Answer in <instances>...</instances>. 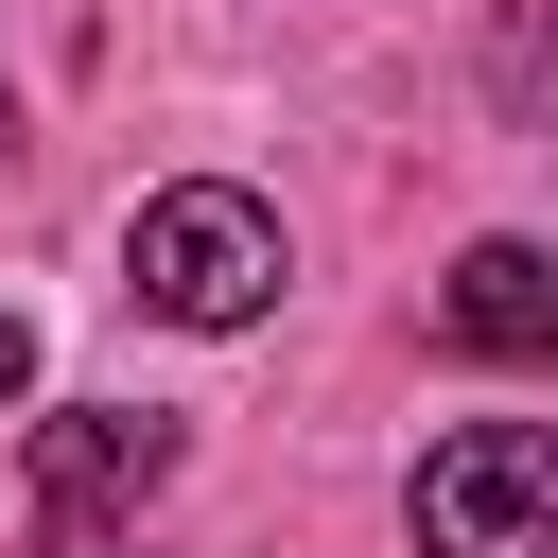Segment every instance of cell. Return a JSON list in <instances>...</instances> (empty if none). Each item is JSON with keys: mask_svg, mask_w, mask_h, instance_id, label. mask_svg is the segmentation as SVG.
I'll return each instance as SVG.
<instances>
[{"mask_svg": "<svg viewBox=\"0 0 558 558\" xmlns=\"http://www.w3.org/2000/svg\"><path fill=\"white\" fill-rule=\"evenodd\" d=\"M174 471V418L157 401H70V418H35V558H70L105 506H140Z\"/></svg>", "mask_w": 558, "mask_h": 558, "instance_id": "3", "label": "cell"}, {"mask_svg": "<svg viewBox=\"0 0 558 558\" xmlns=\"http://www.w3.org/2000/svg\"><path fill=\"white\" fill-rule=\"evenodd\" d=\"M122 296L174 314V331H244V314L279 296V209H262V192H157V209L122 227Z\"/></svg>", "mask_w": 558, "mask_h": 558, "instance_id": "1", "label": "cell"}, {"mask_svg": "<svg viewBox=\"0 0 558 558\" xmlns=\"http://www.w3.org/2000/svg\"><path fill=\"white\" fill-rule=\"evenodd\" d=\"M17 384H35V331H17V314H0V418H17Z\"/></svg>", "mask_w": 558, "mask_h": 558, "instance_id": "5", "label": "cell"}, {"mask_svg": "<svg viewBox=\"0 0 558 558\" xmlns=\"http://www.w3.org/2000/svg\"><path fill=\"white\" fill-rule=\"evenodd\" d=\"M541 506H558L541 418H471V436L418 453V558H541Z\"/></svg>", "mask_w": 558, "mask_h": 558, "instance_id": "2", "label": "cell"}, {"mask_svg": "<svg viewBox=\"0 0 558 558\" xmlns=\"http://www.w3.org/2000/svg\"><path fill=\"white\" fill-rule=\"evenodd\" d=\"M436 331H453V349H488V366H523V349L558 331L541 244H471V262H453V296H436Z\"/></svg>", "mask_w": 558, "mask_h": 558, "instance_id": "4", "label": "cell"}]
</instances>
